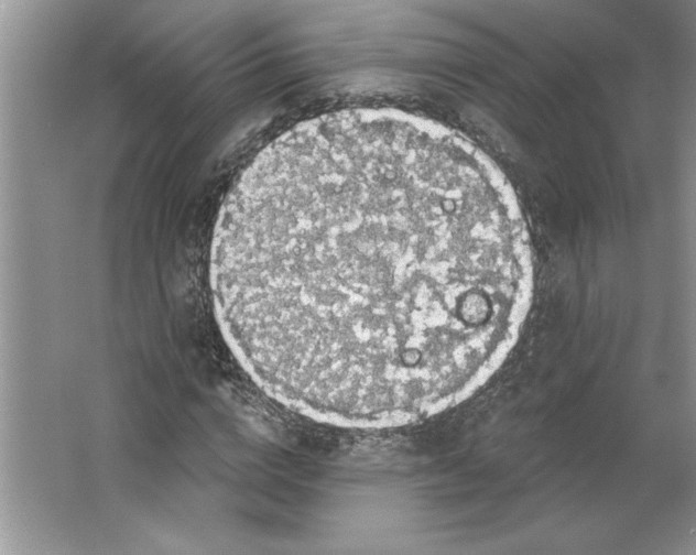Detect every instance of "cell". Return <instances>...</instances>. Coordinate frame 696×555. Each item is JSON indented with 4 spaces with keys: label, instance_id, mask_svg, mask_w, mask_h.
<instances>
[{
    "label": "cell",
    "instance_id": "cell-1",
    "mask_svg": "<svg viewBox=\"0 0 696 555\" xmlns=\"http://www.w3.org/2000/svg\"><path fill=\"white\" fill-rule=\"evenodd\" d=\"M209 287L254 383L311 420L390 428L469 398L529 313L526 225L499 167L396 109L303 121L218 214Z\"/></svg>",
    "mask_w": 696,
    "mask_h": 555
}]
</instances>
